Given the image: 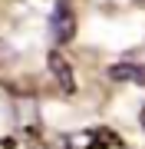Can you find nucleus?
<instances>
[{"mask_svg": "<svg viewBox=\"0 0 145 149\" xmlns=\"http://www.w3.org/2000/svg\"><path fill=\"white\" fill-rule=\"evenodd\" d=\"M63 149H122V139H119L112 129L96 126V129L66 133L63 136Z\"/></svg>", "mask_w": 145, "mask_h": 149, "instance_id": "obj_1", "label": "nucleus"}, {"mask_svg": "<svg viewBox=\"0 0 145 149\" xmlns=\"http://www.w3.org/2000/svg\"><path fill=\"white\" fill-rule=\"evenodd\" d=\"M46 66H49V73L56 76V83H59V90H63V93H76V76H73V66H69V60L59 53V50H53V53L46 56Z\"/></svg>", "mask_w": 145, "mask_h": 149, "instance_id": "obj_3", "label": "nucleus"}, {"mask_svg": "<svg viewBox=\"0 0 145 149\" xmlns=\"http://www.w3.org/2000/svg\"><path fill=\"white\" fill-rule=\"evenodd\" d=\"M106 76L115 80V83H139V86H145V66L142 63H115V66L106 70Z\"/></svg>", "mask_w": 145, "mask_h": 149, "instance_id": "obj_4", "label": "nucleus"}, {"mask_svg": "<svg viewBox=\"0 0 145 149\" xmlns=\"http://www.w3.org/2000/svg\"><path fill=\"white\" fill-rule=\"evenodd\" d=\"M139 123H142V129H145V106H142V113H139Z\"/></svg>", "mask_w": 145, "mask_h": 149, "instance_id": "obj_5", "label": "nucleus"}, {"mask_svg": "<svg viewBox=\"0 0 145 149\" xmlns=\"http://www.w3.org/2000/svg\"><path fill=\"white\" fill-rule=\"evenodd\" d=\"M49 37H53L56 47H66L76 37V13L69 7V0H56L53 13H49Z\"/></svg>", "mask_w": 145, "mask_h": 149, "instance_id": "obj_2", "label": "nucleus"}]
</instances>
